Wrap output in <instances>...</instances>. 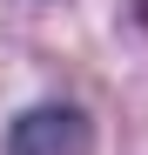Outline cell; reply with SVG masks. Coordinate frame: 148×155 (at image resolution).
<instances>
[{"label": "cell", "mask_w": 148, "mask_h": 155, "mask_svg": "<svg viewBox=\"0 0 148 155\" xmlns=\"http://www.w3.org/2000/svg\"><path fill=\"white\" fill-rule=\"evenodd\" d=\"M0 155H94V121L67 101H47V108H27L7 128V148Z\"/></svg>", "instance_id": "cell-1"}]
</instances>
